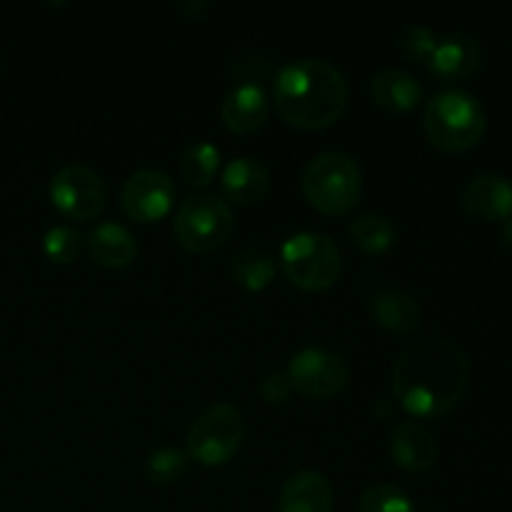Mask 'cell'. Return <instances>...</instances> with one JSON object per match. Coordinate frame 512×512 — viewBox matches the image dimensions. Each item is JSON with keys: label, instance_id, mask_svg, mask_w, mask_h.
I'll list each match as a JSON object with an SVG mask.
<instances>
[{"label": "cell", "instance_id": "6da1fadb", "mask_svg": "<svg viewBox=\"0 0 512 512\" xmlns=\"http://www.w3.org/2000/svg\"><path fill=\"white\" fill-rule=\"evenodd\" d=\"M468 378V353L448 338L408 345L393 363L395 398L415 418H440L455 410L468 390Z\"/></svg>", "mask_w": 512, "mask_h": 512}, {"label": "cell", "instance_id": "7a4b0ae2", "mask_svg": "<svg viewBox=\"0 0 512 512\" xmlns=\"http://www.w3.org/2000/svg\"><path fill=\"white\" fill-rule=\"evenodd\" d=\"M275 110L285 123L303 130L333 125L348 105V80L325 58L290 60L273 83Z\"/></svg>", "mask_w": 512, "mask_h": 512}, {"label": "cell", "instance_id": "3957f363", "mask_svg": "<svg viewBox=\"0 0 512 512\" xmlns=\"http://www.w3.org/2000/svg\"><path fill=\"white\" fill-rule=\"evenodd\" d=\"M423 125L435 148L445 153H463L480 143L488 128V113L468 90L445 88L425 105Z\"/></svg>", "mask_w": 512, "mask_h": 512}, {"label": "cell", "instance_id": "277c9868", "mask_svg": "<svg viewBox=\"0 0 512 512\" xmlns=\"http://www.w3.org/2000/svg\"><path fill=\"white\" fill-rule=\"evenodd\" d=\"M303 195L325 215H345L360 203L363 170L345 150L318 153L303 170Z\"/></svg>", "mask_w": 512, "mask_h": 512}, {"label": "cell", "instance_id": "5b68a950", "mask_svg": "<svg viewBox=\"0 0 512 512\" xmlns=\"http://www.w3.org/2000/svg\"><path fill=\"white\" fill-rule=\"evenodd\" d=\"M280 265L298 288L325 290L340 278L343 258L330 235L320 230H300L280 245Z\"/></svg>", "mask_w": 512, "mask_h": 512}, {"label": "cell", "instance_id": "8992f818", "mask_svg": "<svg viewBox=\"0 0 512 512\" xmlns=\"http://www.w3.org/2000/svg\"><path fill=\"white\" fill-rule=\"evenodd\" d=\"M233 228V210L215 193L188 195L178 205L173 218L175 238L193 253H213L223 248Z\"/></svg>", "mask_w": 512, "mask_h": 512}, {"label": "cell", "instance_id": "52a82bcc", "mask_svg": "<svg viewBox=\"0 0 512 512\" xmlns=\"http://www.w3.org/2000/svg\"><path fill=\"white\" fill-rule=\"evenodd\" d=\"M243 435V413L233 403H215L188 428V455L203 465H223L238 453Z\"/></svg>", "mask_w": 512, "mask_h": 512}, {"label": "cell", "instance_id": "ba28073f", "mask_svg": "<svg viewBox=\"0 0 512 512\" xmlns=\"http://www.w3.org/2000/svg\"><path fill=\"white\" fill-rule=\"evenodd\" d=\"M105 198H108V190H105L103 178L88 165H63L50 180V200L65 218H95L103 213Z\"/></svg>", "mask_w": 512, "mask_h": 512}, {"label": "cell", "instance_id": "9c48e42d", "mask_svg": "<svg viewBox=\"0 0 512 512\" xmlns=\"http://www.w3.org/2000/svg\"><path fill=\"white\" fill-rule=\"evenodd\" d=\"M290 385L300 395L313 400L335 398L348 385V365L338 353L325 348H303L290 358L288 370Z\"/></svg>", "mask_w": 512, "mask_h": 512}, {"label": "cell", "instance_id": "30bf717a", "mask_svg": "<svg viewBox=\"0 0 512 512\" xmlns=\"http://www.w3.org/2000/svg\"><path fill=\"white\" fill-rule=\"evenodd\" d=\"M175 185L168 173L158 168H140L120 185V208L138 223H155L173 208Z\"/></svg>", "mask_w": 512, "mask_h": 512}, {"label": "cell", "instance_id": "8fae6325", "mask_svg": "<svg viewBox=\"0 0 512 512\" xmlns=\"http://www.w3.org/2000/svg\"><path fill=\"white\" fill-rule=\"evenodd\" d=\"M268 113V93L255 80H245V83L230 88L228 95L223 98V105H220V118H223L225 128L238 135H248L263 128Z\"/></svg>", "mask_w": 512, "mask_h": 512}, {"label": "cell", "instance_id": "7c38bea8", "mask_svg": "<svg viewBox=\"0 0 512 512\" xmlns=\"http://www.w3.org/2000/svg\"><path fill=\"white\" fill-rule=\"evenodd\" d=\"M463 205L475 218L505 223L512 218V183L505 175H475L463 190Z\"/></svg>", "mask_w": 512, "mask_h": 512}, {"label": "cell", "instance_id": "4fadbf2b", "mask_svg": "<svg viewBox=\"0 0 512 512\" xmlns=\"http://www.w3.org/2000/svg\"><path fill=\"white\" fill-rule=\"evenodd\" d=\"M390 455L408 473H423L438 460V443L425 425L403 420L390 435Z\"/></svg>", "mask_w": 512, "mask_h": 512}, {"label": "cell", "instance_id": "5bb4252c", "mask_svg": "<svg viewBox=\"0 0 512 512\" xmlns=\"http://www.w3.org/2000/svg\"><path fill=\"white\" fill-rule=\"evenodd\" d=\"M333 485L318 470H300L280 488L278 512H330Z\"/></svg>", "mask_w": 512, "mask_h": 512}, {"label": "cell", "instance_id": "9a60e30c", "mask_svg": "<svg viewBox=\"0 0 512 512\" xmlns=\"http://www.w3.org/2000/svg\"><path fill=\"white\" fill-rule=\"evenodd\" d=\"M480 60H483V50L473 35L450 33L438 38L428 70L443 80H460L475 73L480 68Z\"/></svg>", "mask_w": 512, "mask_h": 512}, {"label": "cell", "instance_id": "2e32d148", "mask_svg": "<svg viewBox=\"0 0 512 512\" xmlns=\"http://www.w3.org/2000/svg\"><path fill=\"white\" fill-rule=\"evenodd\" d=\"M220 185H223V193L235 203H260L270 190V170L258 158L240 155L225 165Z\"/></svg>", "mask_w": 512, "mask_h": 512}, {"label": "cell", "instance_id": "e0dca14e", "mask_svg": "<svg viewBox=\"0 0 512 512\" xmlns=\"http://www.w3.org/2000/svg\"><path fill=\"white\" fill-rule=\"evenodd\" d=\"M370 95L390 113H408L423 100V85L403 68H383L370 78Z\"/></svg>", "mask_w": 512, "mask_h": 512}, {"label": "cell", "instance_id": "ac0fdd59", "mask_svg": "<svg viewBox=\"0 0 512 512\" xmlns=\"http://www.w3.org/2000/svg\"><path fill=\"white\" fill-rule=\"evenodd\" d=\"M88 250L105 268H125L138 255V243L125 225L105 220L88 233Z\"/></svg>", "mask_w": 512, "mask_h": 512}, {"label": "cell", "instance_id": "d6986e66", "mask_svg": "<svg viewBox=\"0 0 512 512\" xmlns=\"http://www.w3.org/2000/svg\"><path fill=\"white\" fill-rule=\"evenodd\" d=\"M370 313L383 328L395 333H413L423 320V308L405 290H380L370 300Z\"/></svg>", "mask_w": 512, "mask_h": 512}, {"label": "cell", "instance_id": "ffe728a7", "mask_svg": "<svg viewBox=\"0 0 512 512\" xmlns=\"http://www.w3.org/2000/svg\"><path fill=\"white\" fill-rule=\"evenodd\" d=\"M230 278L245 290L268 288L270 280L275 278V258L260 248L240 250L230 263Z\"/></svg>", "mask_w": 512, "mask_h": 512}, {"label": "cell", "instance_id": "44dd1931", "mask_svg": "<svg viewBox=\"0 0 512 512\" xmlns=\"http://www.w3.org/2000/svg\"><path fill=\"white\" fill-rule=\"evenodd\" d=\"M348 233L365 253H385L395 243V223L383 213H363L350 220Z\"/></svg>", "mask_w": 512, "mask_h": 512}, {"label": "cell", "instance_id": "7402d4cb", "mask_svg": "<svg viewBox=\"0 0 512 512\" xmlns=\"http://www.w3.org/2000/svg\"><path fill=\"white\" fill-rule=\"evenodd\" d=\"M220 165V150L208 140H198V143L188 145L180 155V178L193 188H203L215 178Z\"/></svg>", "mask_w": 512, "mask_h": 512}, {"label": "cell", "instance_id": "603a6c76", "mask_svg": "<svg viewBox=\"0 0 512 512\" xmlns=\"http://www.w3.org/2000/svg\"><path fill=\"white\" fill-rule=\"evenodd\" d=\"M190 455L180 448H158L145 460V473L153 483H175L185 475Z\"/></svg>", "mask_w": 512, "mask_h": 512}, {"label": "cell", "instance_id": "cb8c5ba5", "mask_svg": "<svg viewBox=\"0 0 512 512\" xmlns=\"http://www.w3.org/2000/svg\"><path fill=\"white\" fill-rule=\"evenodd\" d=\"M43 248L55 263H73L83 250V235L73 225H53L43 235Z\"/></svg>", "mask_w": 512, "mask_h": 512}, {"label": "cell", "instance_id": "d4e9b609", "mask_svg": "<svg viewBox=\"0 0 512 512\" xmlns=\"http://www.w3.org/2000/svg\"><path fill=\"white\" fill-rule=\"evenodd\" d=\"M358 512H415L413 500L395 485H373L363 493Z\"/></svg>", "mask_w": 512, "mask_h": 512}, {"label": "cell", "instance_id": "484cf974", "mask_svg": "<svg viewBox=\"0 0 512 512\" xmlns=\"http://www.w3.org/2000/svg\"><path fill=\"white\" fill-rule=\"evenodd\" d=\"M398 45L410 60H415V63L428 68L430 58H433L435 53V45H438V35H435L428 25L413 23L398 35Z\"/></svg>", "mask_w": 512, "mask_h": 512}, {"label": "cell", "instance_id": "4316f807", "mask_svg": "<svg viewBox=\"0 0 512 512\" xmlns=\"http://www.w3.org/2000/svg\"><path fill=\"white\" fill-rule=\"evenodd\" d=\"M293 393V385H290L288 375L285 373H270L265 375L263 383H260V395H263L268 403H283Z\"/></svg>", "mask_w": 512, "mask_h": 512}, {"label": "cell", "instance_id": "83f0119b", "mask_svg": "<svg viewBox=\"0 0 512 512\" xmlns=\"http://www.w3.org/2000/svg\"><path fill=\"white\" fill-rule=\"evenodd\" d=\"M175 8H178V13H183L188 20H200L208 13L210 5L205 3V0H180Z\"/></svg>", "mask_w": 512, "mask_h": 512}, {"label": "cell", "instance_id": "f1b7e54d", "mask_svg": "<svg viewBox=\"0 0 512 512\" xmlns=\"http://www.w3.org/2000/svg\"><path fill=\"white\" fill-rule=\"evenodd\" d=\"M500 238H503L505 248L512 250V218L505 220V223H503V233H500Z\"/></svg>", "mask_w": 512, "mask_h": 512}]
</instances>
